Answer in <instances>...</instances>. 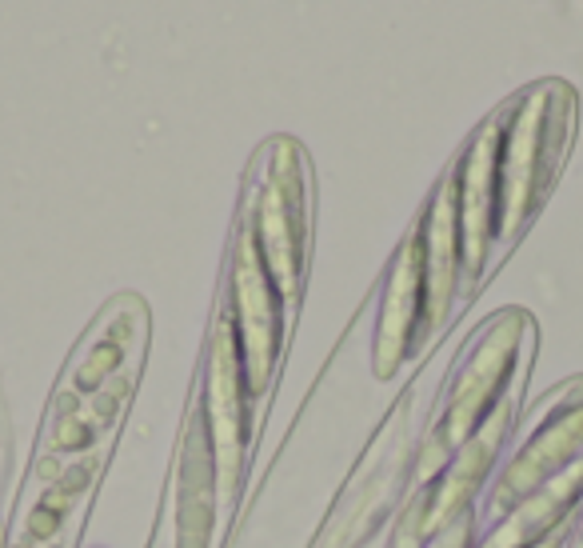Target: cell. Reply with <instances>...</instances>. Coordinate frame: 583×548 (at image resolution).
Returning <instances> with one entry per match:
<instances>
[{"instance_id":"obj_4","label":"cell","mask_w":583,"mask_h":548,"mask_svg":"<svg viewBox=\"0 0 583 548\" xmlns=\"http://www.w3.org/2000/svg\"><path fill=\"white\" fill-rule=\"evenodd\" d=\"M471 536H476V516H463L447 532H439L428 548H471Z\"/></svg>"},{"instance_id":"obj_2","label":"cell","mask_w":583,"mask_h":548,"mask_svg":"<svg viewBox=\"0 0 583 548\" xmlns=\"http://www.w3.org/2000/svg\"><path fill=\"white\" fill-rule=\"evenodd\" d=\"M535 321L524 308L492 313L463 345L415 449L412 492L431 484L500 412L519 409L535 361Z\"/></svg>"},{"instance_id":"obj_1","label":"cell","mask_w":583,"mask_h":548,"mask_svg":"<svg viewBox=\"0 0 583 548\" xmlns=\"http://www.w3.org/2000/svg\"><path fill=\"white\" fill-rule=\"evenodd\" d=\"M579 124V100L567 81H535L503 100L468 137L447 185L455 201L468 305L511 257L559 180Z\"/></svg>"},{"instance_id":"obj_3","label":"cell","mask_w":583,"mask_h":548,"mask_svg":"<svg viewBox=\"0 0 583 548\" xmlns=\"http://www.w3.org/2000/svg\"><path fill=\"white\" fill-rule=\"evenodd\" d=\"M583 460V377L563 380L543 396L527 425L524 441L508 452V465L495 476L484 508L476 516V532L500 524L508 512H516L527 496L551 484L559 473Z\"/></svg>"},{"instance_id":"obj_5","label":"cell","mask_w":583,"mask_h":548,"mask_svg":"<svg viewBox=\"0 0 583 548\" xmlns=\"http://www.w3.org/2000/svg\"><path fill=\"white\" fill-rule=\"evenodd\" d=\"M575 548H583V528H579V540H575Z\"/></svg>"}]
</instances>
